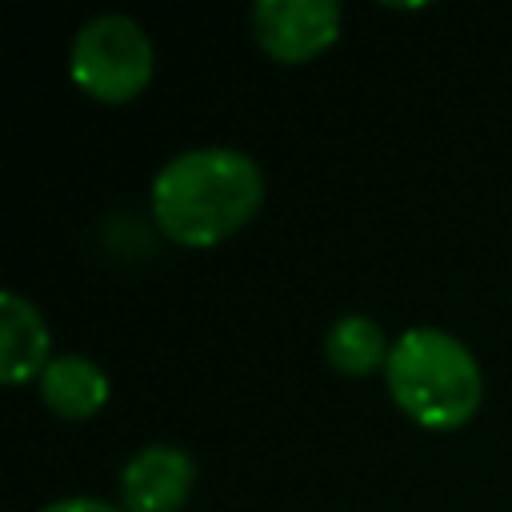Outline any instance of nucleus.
Masks as SVG:
<instances>
[{"instance_id": "obj_1", "label": "nucleus", "mask_w": 512, "mask_h": 512, "mask_svg": "<svg viewBox=\"0 0 512 512\" xmlns=\"http://www.w3.org/2000/svg\"><path fill=\"white\" fill-rule=\"evenodd\" d=\"M264 200V176L236 148H188L152 180V220L184 248H212L236 236Z\"/></svg>"}, {"instance_id": "obj_2", "label": "nucleus", "mask_w": 512, "mask_h": 512, "mask_svg": "<svg viewBox=\"0 0 512 512\" xmlns=\"http://www.w3.org/2000/svg\"><path fill=\"white\" fill-rule=\"evenodd\" d=\"M384 384L396 408L428 432L464 428L484 400V376L476 356L464 340L440 328L400 332L384 364Z\"/></svg>"}, {"instance_id": "obj_3", "label": "nucleus", "mask_w": 512, "mask_h": 512, "mask_svg": "<svg viewBox=\"0 0 512 512\" xmlns=\"http://www.w3.org/2000/svg\"><path fill=\"white\" fill-rule=\"evenodd\" d=\"M156 68V52L148 32L120 12L92 16L68 52V72L76 88L100 104H128L136 100Z\"/></svg>"}, {"instance_id": "obj_4", "label": "nucleus", "mask_w": 512, "mask_h": 512, "mask_svg": "<svg viewBox=\"0 0 512 512\" xmlns=\"http://www.w3.org/2000/svg\"><path fill=\"white\" fill-rule=\"evenodd\" d=\"M256 44L280 64H304L340 36L336 0H260L248 12Z\"/></svg>"}, {"instance_id": "obj_5", "label": "nucleus", "mask_w": 512, "mask_h": 512, "mask_svg": "<svg viewBox=\"0 0 512 512\" xmlns=\"http://www.w3.org/2000/svg\"><path fill=\"white\" fill-rule=\"evenodd\" d=\"M196 464L176 444H148L140 448L120 472L124 512H180L192 496Z\"/></svg>"}, {"instance_id": "obj_6", "label": "nucleus", "mask_w": 512, "mask_h": 512, "mask_svg": "<svg viewBox=\"0 0 512 512\" xmlns=\"http://www.w3.org/2000/svg\"><path fill=\"white\" fill-rule=\"evenodd\" d=\"M52 364V336L32 300L4 288L0 292V380L4 384H28L32 376H44Z\"/></svg>"}, {"instance_id": "obj_7", "label": "nucleus", "mask_w": 512, "mask_h": 512, "mask_svg": "<svg viewBox=\"0 0 512 512\" xmlns=\"http://www.w3.org/2000/svg\"><path fill=\"white\" fill-rule=\"evenodd\" d=\"M40 396L60 420H92L108 404V376L80 352H60L40 376Z\"/></svg>"}, {"instance_id": "obj_8", "label": "nucleus", "mask_w": 512, "mask_h": 512, "mask_svg": "<svg viewBox=\"0 0 512 512\" xmlns=\"http://www.w3.org/2000/svg\"><path fill=\"white\" fill-rule=\"evenodd\" d=\"M388 352H392V344H388L384 328L364 312H348V316L332 320V328L324 332V356L344 376H368V372L384 368Z\"/></svg>"}, {"instance_id": "obj_9", "label": "nucleus", "mask_w": 512, "mask_h": 512, "mask_svg": "<svg viewBox=\"0 0 512 512\" xmlns=\"http://www.w3.org/2000/svg\"><path fill=\"white\" fill-rule=\"evenodd\" d=\"M40 512H124V508H116V504H108V500H92V496H68V500L44 504Z\"/></svg>"}]
</instances>
